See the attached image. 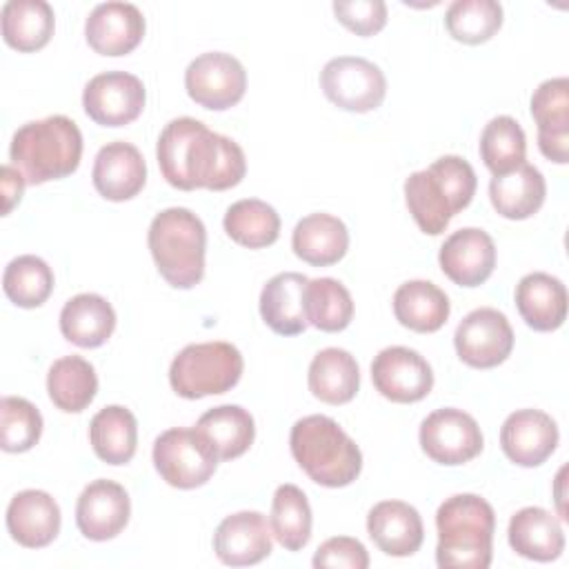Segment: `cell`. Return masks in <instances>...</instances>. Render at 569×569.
<instances>
[{"label": "cell", "instance_id": "6da1fadb", "mask_svg": "<svg viewBox=\"0 0 569 569\" xmlns=\"http://www.w3.org/2000/svg\"><path fill=\"white\" fill-rule=\"evenodd\" d=\"M156 156L162 178L182 191H224L240 184L247 173L240 144L189 116L164 124Z\"/></svg>", "mask_w": 569, "mask_h": 569}, {"label": "cell", "instance_id": "7a4b0ae2", "mask_svg": "<svg viewBox=\"0 0 569 569\" xmlns=\"http://www.w3.org/2000/svg\"><path fill=\"white\" fill-rule=\"evenodd\" d=\"M436 562L442 569H487L491 565L496 513L476 493H456L436 511Z\"/></svg>", "mask_w": 569, "mask_h": 569}, {"label": "cell", "instance_id": "3957f363", "mask_svg": "<svg viewBox=\"0 0 569 569\" xmlns=\"http://www.w3.org/2000/svg\"><path fill=\"white\" fill-rule=\"evenodd\" d=\"M11 164L27 184H42L71 176L82 158V133L67 116H47L22 124L9 147Z\"/></svg>", "mask_w": 569, "mask_h": 569}, {"label": "cell", "instance_id": "277c9868", "mask_svg": "<svg viewBox=\"0 0 569 569\" xmlns=\"http://www.w3.org/2000/svg\"><path fill=\"white\" fill-rule=\"evenodd\" d=\"M298 467L322 487H347L362 471V453L342 427L322 413L296 420L289 436Z\"/></svg>", "mask_w": 569, "mask_h": 569}, {"label": "cell", "instance_id": "5b68a950", "mask_svg": "<svg viewBox=\"0 0 569 569\" xmlns=\"http://www.w3.org/2000/svg\"><path fill=\"white\" fill-rule=\"evenodd\" d=\"M151 258L160 276L176 289H191L204 278L207 229L202 220L184 209L160 211L147 233Z\"/></svg>", "mask_w": 569, "mask_h": 569}, {"label": "cell", "instance_id": "8992f818", "mask_svg": "<svg viewBox=\"0 0 569 569\" xmlns=\"http://www.w3.org/2000/svg\"><path fill=\"white\" fill-rule=\"evenodd\" d=\"M244 362L238 347L224 340L187 345L169 367L171 389L187 400L227 393L242 376Z\"/></svg>", "mask_w": 569, "mask_h": 569}, {"label": "cell", "instance_id": "52a82bcc", "mask_svg": "<svg viewBox=\"0 0 569 569\" xmlns=\"http://www.w3.org/2000/svg\"><path fill=\"white\" fill-rule=\"evenodd\" d=\"M220 458L198 429L173 427L153 442V467L176 489H196L209 482Z\"/></svg>", "mask_w": 569, "mask_h": 569}, {"label": "cell", "instance_id": "ba28073f", "mask_svg": "<svg viewBox=\"0 0 569 569\" xmlns=\"http://www.w3.org/2000/svg\"><path fill=\"white\" fill-rule=\"evenodd\" d=\"M320 87L329 102L353 113L378 109L387 96V78L380 67L358 56L331 58L320 71Z\"/></svg>", "mask_w": 569, "mask_h": 569}, {"label": "cell", "instance_id": "9c48e42d", "mask_svg": "<svg viewBox=\"0 0 569 569\" xmlns=\"http://www.w3.org/2000/svg\"><path fill=\"white\" fill-rule=\"evenodd\" d=\"M184 89L202 109L224 111L242 100L247 91V71L231 53L207 51L189 62L184 71Z\"/></svg>", "mask_w": 569, "mask_h": 569}, {"label": "cell", "instance_id": "30bf717a", "mask_svg": "<svg viewBox=\"0 0 569 569\" xmlns=\"http://www.w3.org/2000/svg\"><path fill=\"white\" fill-rule=\"evenodd\" d=\"M418 438L427 458L447 467L473 460L485 445L476 418L456 407L431 411L420 422Z\"/></svg>", "mask_w": 569, "mask_h": 569}, {"label": "cell", "instance_id": "8fae6325", "mask_svg": "<svg viewBox=\"0 0 569 569\" xmlns=\"http://www.w3.org/2000/svg\"><path fill=\"white\" fill-rule=\"evenodd\" d=\"M458 358L473 369L502 365L513 349V329L507 316L493 307L469 311L453 333Z\"/></svg>", "mask_w": 569, "mask_h": 569}, {"label": "cell", "instance_id": "7c38bea8", "mask_svg": "<svg viewBox=\"0 0 569 569\" xmlns=\"http://www.w3.org/2000/svg\"><path fill=\"white\" fill-rule=\"evenodd\" d=\"M147 91L138 76L104 71L93 76L82 91L84 113L102 127L131 124L144 109Z\"/></svg>", "mask_w": 569, "mask_h": 569}, {"label": "cell", "instance_id": "4fadbf2b", "mask_svg": "<svg viewBox=\"0 0 569 569\" xmlns=\"http://www.w3.org/2000/svg\"><path fill=\"white\" fill-rule=\"evenodd\" d=\"M371 380L382 398L409 405L429 396L433 371L416 349L387 347L371 362Z\"/></svg>", "mask_w": 569, "mask_h": 569}, {"label": "cell", "instance_id": "5bb4252c", "mask_svg": "<svg viewBox=\"0 0 569 569\" xmlns=\"http://www.w3.org/2000/svg\"><path fill=\"white\" fill-rule=\"evenodd\" d=\"M131 500L122 485L113 480L89 482L76 505V525L89 540L104 542L116 538L129 522Z\"/></svg>", "mask_w": 569, "mask_h": 569}, {"label": "cell", "instance_id": "9a60e30c", "mask_svg": "<svg viewBox=\"0 0 569 569\" xmlns=\"http://www.w3.org/2000/svg\"><path fill=\"white\" fill-rule=\"evenodd\" d=\"M558 425L540 409H518L500 427V447L518 467L542 465L558 447Z\"/></svg>", "mask_w": 569, "mask_h": 569}, {"label": "cell", "instance_id": "2e32d148", "mask_svg": "<svg viewBox=\"0 0 569 569\" xmlns=\"http://www.w3.org/2000/svg\"><path fill=\"white\" fill-rule=\"evenodd\" d=\"M438 262L453 284L478 287L496 269V244L487 231L465 227L442 242Z\"/></svg>", "mask_w": 569, "mask_h": 569}, {"label": "cell", "instance_id": "e0dca14e", "mask_svg": "<svg viewBox=\"0 0 569 569\" xmlns=\"http://www.w3.org/2000/svg\"><path fill=\"white\" fill-rule=\"evenodd\" d=\"M84 38L100 56H127L144 38V16L131 2L96 4L84 22Z\"/></svg>", "mask_w": 569, "mask_h": 569}, {"label": "cell", "instance_id": "ac0fdd59", "mask_svg": "<svg viewBox=\"0 0 569 569\" xmlns=\"http://www.w3.org/2000/svg\"><path fill=\"white\" fill-rule=\"evenodd\" d=\"M271 536V527L260 511H238L218 525L213 551L220 562L231 567L258 565L273 549Z\"/></svg>", "mask_w": 569, "mask_h": 569}, {"label": "cell", "instance_id": "d6986e66", "mask_svg": "<svg viewBox=\"0 0 569 569\" xmlns=\"http://www.w3.org/2000/svg\"><path fill=\"white\" fill-rule=\"evenodd\" d=\"M531 116L538 124V147L556 164L569 162V80L551 78L531 96Z\"/></svg>", "mask_w": 569, "mask_h": 569}, {"label": "cell", "instance_id": "ffe728a7", "mask_svg": "<svg viewBox=\"0 0 569 569\" xmlns=\"http://www.w3.org/2000/svg\"><path fill=\"white\" fill-rule=\"evenodd\" d=\"M91 180L102 198L111 202L131 200L147 182L144 158L131 142H107L93 160Z\"/></svg>", "mask_w": 569, "mask_h": 569}, {"label": "cell", "instance_id": "44dd1931", "mask_svg": "<svg viewBox=\"0 0 569 569\" xmlns=\"http://www.w3.org/2000/svg\"><path fill=\"white\" fill-rule=\"evenodd\" d=\"M367 533L382 553L393 558L413 556L425 540L418 509L402 500H382L373 505L367 516Z\"/></svg>", "mask_w": 569, "mask_h": 569}, {"label": "cell", "instance_id": "7402d4cb", "mask_svg": "<svg viewBox=\"0 0 569 569\" xmlns=\"http://www.w3.org/2000/svg\"><path fill=\"white\" fill-rule=\"evenodd\" d=\"M60 507L40 489L18 491L7 507V531L27 549H42L60 533Z\"/></svg>", "mask_w": 569, "mask_h": 569}, {"label": "cell", "instance_id": "603a6c76", "mask_svg": "<svg viewBox=\"0 0 569 569\" xmlns=\"http://www.w3.org/2000/svg\"><path fill=\"white\" fill-rule=\"evenodd\" d=\"M309 278L298 271H284L267 280L260 291V316L278 336H298L307 329L305 291Z\"/></svg>", "mask_w": 569, "mask_h": 569}, {"label": "cell", "instance_id": "cb8c5ba5", "mask_svg": "<svg viewBox=\"0 0 569 569\" xmlns=\"http://www.w3.org/2000/svg\"><path fill=\"white\" fill-rule=\"evenodd\" d=\"M516 307L533 331H556L567 318V289L551 273H527L516 284Z\"/></svg>", "mask_w": 569, "mask_h": 569}, {"label": "cell", "instance_id": "d4e9b609", "mask_svg": "<svg viewBox=\"0 0 569 569\" xmlns=\"http://www.w3.org/2000/svg\"><path fill=\"white\" fill-rule=\"evenodd\" d=\"M507 538L511 549L536 562H551L565 551V531L560 520L542 507H525L509 520Z\"/></svg>", "mask_w": 569, "mask_h": 569}, {"label": "cell", "instance_id": "484cf974", "mask_svg": "<svg viewBox=\"0 0 569 569\" xmlns=\"http://www.w3.org/2000/svg\"><path fill=\"white\" fill-rule=\"evenodd\" d=\"M291 249L311 267H329L345 258L349 231L345 222L331 213H309L293 227Z\"/></svg>", "mask_w": 569, "mask_h": 569}, {"label": "cell", "instance_id": "4316f807", "mask_svg": "<svg viewBox=\"0 0 569 569\" xmlns=\"http://www.w3.org/2000/svg\"><path fill=\"white\" fill-rule=\"evenodd\" d=\"M116 329V311L98 293H78L60 311L62 336L82 349L102 347Z\"/></svg>", "mask_w": 569, "mask_h": 569}, {"label": "cell", "instance_id": "83f0119b", "mask_svg": "<svg viewBox=\"0 0 569 569\" xmlns=\"http://www.w3.org/2000/svg\"><path fill=\"white\" fill-rule=\"evenodd\" d=\"M2 40L22 53L38 51L49 44L56 16L49 2L44 0H9L0 11Z\"/></svg>", "mask_w": 569, "mask_h": 569}, {"label": "cell", "instance_id": "f1b7e54d", "mask_svg": "<svg viewBox=\"0 0 569 569\" xmlns=\"http://www.w3.org/2000/svg\"><path fill=\"white\" fill-rule=\"evenodd\" d=\"M307 382L313 398L327 405H347L360 389V369L347 349L327 347L313 356Z\"/></svg>", "mask_w": 569, "mask_h": 569}, {"label": "cell", "instance_id": "f546056e", "mask_svg": "<svg viewBox=\"0 0 569 569\" xmlns=\"http://www.w3.org/2000/svg\"><path fill=\"white\" fill-rule=\"evenodd\" d=\"M547 184L542 173L533 164H520L518 169L493 176L489 182V198L493 209L507 220H527L545 202Z\"/></svg>", "mask_w": 569, "mask_h": 569}, {"label": "cell", "instance_id": "4dcf8cb0", "mask_svg": "<svg viewBox=\"0 0 569 569\" xmlns=\"http://www.w3.org/2000/svg\"><path fill=\"white\" fill-rule=\"evenodd\" d=\"M447 293L429 280H407L393 293L396 320L418 333L438 331L449 318Z\"/></svg>", "mask_w": 569, "mask_h": 569}, {"label": "cell", "instance_id": "1f68e13d", "mask_svg": "<svg viewBox=\"0 0 569 569\" xmlns=\"http://www.w3.org/2000/svg\"><path fill=\"white\" fill-rule=\"evenodd\" d=\"M405 202L418 229L429 236L442 233L458 213L449 191L429 169L413 171L405 180Z\"/></svg>", "mask_w": 569, "mask_h": 569}, {"label": "cell", "instance_id": "d6a6232c", "mask_svg": "<svg viewBox=\"0 0 569 569\" xmlns=\"http://www.w3.org/2000/svg\"><path fill=\"white\" fill-rule=\"evenodd\" d=\"M89 442L102 462L127 465L138 447L136 416L122 405H109L100 409L91 418Z\"/></svg>", "mask_w": 569, "mask_h": 569}, {"label": "cell", "instance_id": "836d02e7", "mask_svg": "<svg viewBox=\"0 0 569 569\" xmlns=\"http://www.w3.org/2000/svg\"><path fill=\"white\" fill-rule=\"evenodd\" d=\"M196 429L209 440L220 460L240 458L256 438L253 416L240 405H220L204 411Z\"/></svg>", "mask_w": 569, "mask_h": 569}, {"label": "cell", "instance_id": "e575fe53", "mask_svg": "<svg viewBox=\"0 0 569 569\" xmlns=\"http://www.w3.org/2000/svg\"><path fill=\"white\" fill-rule=\"evenodd\" d=\"M51 402L67 413L84 411L98 393V376L89 360L80 356L58 358L47 373Z\"/></svg>", "mask_w": 569, "mask_h": 569}, {"label": "cell", "instance_id": "d590c367", "mask_svg": "<svg viewBox=\"0 0 569 569\" xmlns=\"http://www.w3.org/2000/svg\"><path fill=\"white\" fill-rule=\"evenodd\" d=\"M222 227L236 244L247 249H262L278 240L280 216L264 200L244 198L227 209Z\"/></svg>", "mask_w": 569, "mask_h": 569}, {"label": "cell", "instance_id": "8d00e7d4", "mask_svg": "<svg viewBox=\"0 0 569 569\" xmlns=\"http://www.w3.org/2000/svg\"><path fill=\"white\" fill-rule=\"evenodd\" d=\"M269 527L287 551H300L311 538V507L296 485H280L271 500Z\"/></svg>", "mask_w": 569, "mask_h": 569}, {"label": "cell", "instance_id": "74e56055", "mask_svg": "<svg viewBox=\"0 0 569 569\" xmlns=\"http://www.w3.org/2000/svg\"><path fill=\"white\" fill-rule=\"evenodd\" d=\"M480 158L493 176L509 173L525 164L527 138L511 116L491 118L480 133Z\"/></svg>", "mask_w": 569, "mask_h": 569}, {"label": "cell", "instance_id": "f35d334b", "mask_svg": "<svg viewBox=\"0 0 569 569\" xmlns=\"http://www.w3.org/2000/svg\"><path fill=\"white\" fill-rule=\"evenodd\" d=\"M305 307L309 325L327 333L347 329L353 318L351 293L336 278L309 280L305 291Z\"/></svg>", "mask_w": 569, "mask_h": 569}, {"label": "cell", "instance_id": "ab89813d", "mask_svg": "<svg viewBox=\"0 0 569 569\" xmlns=\"http://www.w3.org/2000/svg\"><path fill=\"white\" fill-rule=\"evenodd\" d=\"M2 289L13 305L36 309L47 302L53 291V271L38 256H18L4 267Z\"/></svg>", "mask_w": 569, "mask_h": 569}, {"label": "cell", "instance_id": "60d3db41", "mask_svg": "<svg viewBox=\"0 0 569 569\" xmlns=\"http://www.w3.org/2000/svg\"><path fill=\"white\" fill-rule=\"evenodd\" d=\"M445 27L458 42H487L502 27V7L496 0H456L445 13Z\"/></svg>", "mask_w": 569, "mask_h": 569}, {"label": "cell", "instance_id": "b9f144b4", "mask_svg": "<svg viewBox=\"0 0 569 569\" xmlns=\"http://www.w3.org/2000/svg\"><path fill=\"white\" fill-rule=\"evenodd\" d=\"M42 433V416L29 400L4 396L0 400V447L7 453L29 451Z\"/></svg>", "mask_w": 569, "mask_h": 569}, {"label": "cell", "instance_id": "7bdbcfd3", "mask_svg": "<svg viewBox=\"0 0 569 569\" xmlns=\"http://www.w3.org/2000/svg\"><path fill=\"white\" fill-rule=\"evenodd\" d=\"M427 169L445 184V189L449 191L458 213L465 207H469V202L476 196L478 178H476L473 167L465 158H460V156H442L436 162H431Z\"/></svg>", "mask_w": 569, "mask_h": 569}, {"label": "cell", "instance_id": "ee69618b", "mask_svg": "<svg viewBox=\"0 0 569 569\" xmlns=\"http://www.w3.org/2000/svg\"><path fill=\"white\" fill-rule=\"evenodd\" d=\"M333 13L356 36H373L387 24V4L382 0H336Z\"/></svg>", "mask_w": 569, "mask_h": 569}, {"label": "cell", "instance_id": "f6af8a7d", "mask_svg": "<svg viewBox=\"0 0 569 569\" xmlns=\"http://www.w3.org/2000/svg\"><path fill=\"white\" fill-rule=\"evenodd\" d=\"M313 567H347V569H367L369 553L358 538L336 536L325 540L311 560Z\"/></svg>", "mask_w": 569, "mask_h": 569}, {"label": "cell", "instance_id": "bcb514c9", "mask_svg": "<svg viewBox=\"0 0 569 569\" xmlns=\"http://www.w3.org/2000/svg\"><path fill=\"white\" fill-rule=\"evenodd\" d=\"M24 176L13 167V164H4L2 167V196H4V209L2 216L11 213V209L20 202L22 191H24Z\"/></svg>", "mask_w": 569, "mask_h": 569}, {"label": "cell", "instance_id": "7dc6e473", "mask_svg": "<svg viewBox=\"0 0 569 569\" xmlns=\"http://www.w3.org/2000/svg\"><path fill=\"white\" fill-rule=\"evenodd\" d=\"M562 476H565V467L558 471V478H556V500H558V513H560V518H562V520H567L569 516H567V511H565V505H562V491H560V485L565 482V480H562Z\"/></svg>", "mask_w": 569, "mask_h": 569}]
</instances>
